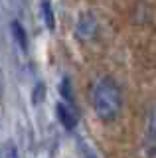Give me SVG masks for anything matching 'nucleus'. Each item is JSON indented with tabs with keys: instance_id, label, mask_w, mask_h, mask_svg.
<instances>
[{
	"instance_id": "nucleus-1",
	"label": "nucleus",
	"mask_w": 156,
	"mask_h": 158,
	"mask_svg": "<svg viewBox=\"0 0 156 158\" xmlns=\"http://www.w3.org/2000/svg\"><path fill=\"white\" fill-rule=\"evenodd\" d=\"M93 109L103 123H113L123 111V93L113 77L105 75L93 87Z\"/></svg>"
},
{
	"instance_id": "nucleus-2",
	"label": "nucleus",
	"mask_w": 156,
	"mask_h": 158,
	"mask_svg": "<svg viewBox=\"0 0 156 158\" xmlns=\"http://www.w3.org/2000/svg\"><path fill=\"white\" fill-rule=\"evenodd\" d=\"M97 32H99V22H97L93 12H83L77 18V24H75V38L77 40L91 42V40H95Z\"/></svg>"
},
{
	"instance_id": "nucleus-3",
	"label": "nucleus",
	"mask_w": 156,
	"mask_h": 158,
	"mask_svg": "<svg viewBox=\"0 0 156 158\" xmlns=\"http://www.w3.org/2000/svg\"><path fill=\"white\" fill-rule=\"evenodd\" d=\"M55 111H57V118H60L61 125L65 127L67 131H73L75 125H77V111H75V109L69 107V105H65V103H57Z\"/></svg>"
},
{
	"instance_id": "nucleus-4",
	"label": "nucleus",
	"mask_w": 156,
	"mask_h": 158,
	"mask_svg": "<svg viewBox=\"0 0 156 158\" xmlns=\"http://www.w3.org/2000/svg\"><path fill=\"white\" fill-rule=\"evenodd\" d=\"M146 148L152 154H156V105L148 113V123H146Z\"/></svg>"
},
{
	"instance_id": "nucleus-5",
	"label": "nucleus",
	"mask_w": 156,
	"mask_h": 158,
	"mask_svg": "<svg viewBox=\"0 0 156 158\" xmlns=\"http://www.w3.org/2000/svg\"><path fill=\"white\" fill-rule=\"evenodd\" d=\"M10 30L14 34V40L18 42V46L26 52V49H28V34H26V30H24V26L18 22V20H14V22L10 24Z\"/></svg>"
},
{
	"instance_id": "nucleus-6",
	"label": "nucleus",
	"mask_w": 156,
	"mask_h": 158,
	"mask_svg": "<svg viewBox=\"0 0 156 158\" xmlns=\"http://www.w3.org/2000/svg\"><path fill=\"white\" fill-rule=\"evenodd\" d=\"M60 95L63 99V103L65 105L73 107L75 105V101H73V91H71V83H69V77H63L60 81Z\"/></svg>"
},
{
	"instance_id": "nucleus-7",
	"label": "nucleus",
	"mask_w": 156,
	"mask_h": 158,
	"mask_svg": "<svg viewBox=\"0 0 156 158\" xmlns=\"http://www.w3.org/2000/svg\"><path fill=\"white\" fill-rule=\"evenodd\" d=\"M42 18H43V22H46V26L50 30L55 28V14H53V8H51L50 0H42Z\"/></svg>"
},
{
	"instance_id": "nucleus-8",
	"label": "nucleus",
	"mask_w": 156,
	"mask_h": 158,
	"mask_svg": "<svg viewBox=\"0 0 156 158\" xmlns=\"http://www.w3.org/2000/svg\"><path fill=\"white\" fill-rule=\"evenodd\" d=\"M77 152H79V158H97L93 148H89V144H87L83 138L77 140Z\"/></svg>"
},
{
	"instance_id": "nucleus-9",
	"label": "nucleus",
	"mask_w": 156,
	"mask_h": 158,
	"mask_svg": "<svg viewBox=\"0 0 156 158\" xmlns=\"http://www.w3.org/2000/svg\"><path fill=\"white\" fill-rule=\"evenodd\" d=\"M2 158H20L18 156V148L14 142H6L2 146Z\"/></svg>"
},
{
	"instance_id": "nucleus-10",
	"label": "nucleus",
	"mask_w": 156,
	"mask_h": 158,
	"mask_svg": "<svg viewBox=\"0 0 156 158\" xmlns=\"http://www.w3.org/2000/svg\"><path fill=\"white\" fill-rule=\"evenodd\" d=\"M32 97H34V103H40L43 97H46V85H43V83H38L36 87H34V93H32Z\"/></svg>"
}]
</instances>
